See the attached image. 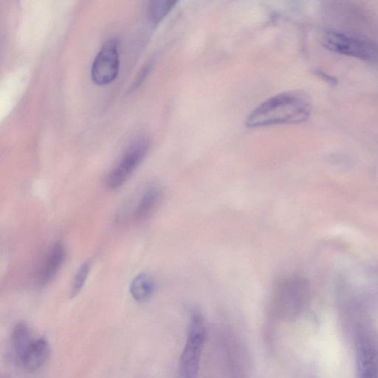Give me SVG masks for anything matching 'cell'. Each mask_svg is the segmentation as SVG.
Listing matches in <instances>:
<instances>
[{
	"instance_id": "obj_9",
	"label": "cell",
	"mask_w": 378,
	"mask_h": 378,
	"mask_svg": "<svg viewBox=\"0 0 378 378\" xmlns=\"http://www.w3.org/2000/svg\"><path fill=\"white\" fill-rule=\"evenodd\" d=\"M51 349L48 341L44 338L33 341L22 358L20 364L28 371H36L46 363Z\"/></svg>"
},
{
	"instance_id": "obj_13",
	"label": "cell",
	"mask_w": 378,
	"mask_h": 378,
	"mask_svg": "<svg viewBox=\"0 0 378 378\" xmlns=\"http://www.w3.org/2000/svg\"><path fill=\"white\" fill-rule=\"evenodd\" d=\"M175 4L176 2L170 0L152 1L148 7V18L153 24L157 25L166 18Z\"/></svg>"
},
{
	"instance_id": "obj_15",
	"label": "cell",
	"mask_w": 378,
	"mask_h": 378,
	"mask_svg": "<svg viewBox=\"0 0 378 378\" xmlns=\"http://www.w3.org/2000/svg\"><path fill=\"white\" fill-rule=\"evenodd\" d=\"M150 70V64H148V65L145 66L143 69L141 71L140 74L138 76L137 79L134 82L133 88H133V90H136V88H138L143 83L144 79L146 78L148 73H149Z\"/></svg>"
},
{
	"instance_id": "obj_6",
	"label": "cell",
	"mask_w": 378,
	"mask_h": 378,
	"mask_svg": "<svg viewBox=\"0 0 378 378\" xmlns=\"http://www.w3.org/2000/svg\"><path fill=\"white\" fill-rule=\"evenodd\" d=\"M308 290V283L302 277L293 276L285 279L276 291V303L278 311L285 316L297 313L305 302Z\"/></svg>"
},
{
	"instance_id": "obj_5",
	"label": "cell",
	"mask_w": 378,
	"mask_h": 378,
	"mask_svg": "<svg viewBox=\"0 0 378 378\" xmlns=\"http://www.w3.org/2000/svg\"><path fill=\"white\" fill-rule=\"evenodd\" d=\"M149 143L143 138H138L131 143L118 165L108 175L106 179L107 188L112 190L120 188L140 165L147 153Z\"/></svg>"
},
{
	"instance_id": "obj_1",
	"label": "cell",
	"mask_w": 378,
	"mask_h": 378,
	"mask_svg": "<svg viewBox=\"0 0 378 378\" xmlns=\"http://www.w3.org/2000/svg\"><path fill=\"white\" fill-rule=\"evenodd\" d=\"M309 98L300 91H288L276 95L262 102L249 114L246 125L261 128L276 125L297 124L310 117Z\"/></svg>"
},
{
	"instance_id": "obj_8",
	"label": "cell",
	"mask_w": 378,
	"mask_h": 378,
	"mask_svg": "<svg viewBox=\"0 0 378 378\" xmlns=\"http://www.w3.org/2000/svg\"><path fill=\"white\" fill-rule=\"evenodd\" d=\"M66 257V251L61 242L54 244L43 259L37 272V282L40 285L51 283L61 268Z\"/></svg>"
},
{
	"instance_id": "obj_2",
	"label": "cell",
	"mask_w": 378,
	"mask_h": 378,
	"mask_svg": "<svg viewBox=\"0 0 378 378\" xmlns=\"http://www.w3.org/2000/svg\"><path fill=\"white\" fill-rule=\"evenodd\" d=\"M322 45L329 52L362 60L378 62V45L367 39L340 30H327Z\"/></svg>"
},
{
	"instance_id": "obj_3",
	"label": "cell",
	"mask_w": 378,
	"mask_h": 378,
	"mask_svg": "<svg viewBox=\"0 0 378 378\" xmlns=\"http://www.w3.org/2000/svg\"><path fill=\"white\" fill-rule=\"evenodd\" d=\"M206 337L203 318L199 314H194L191 319L185 348L179 359L178 378H196Z\"/></svg>"
},
{
	"instance_id": "obj_10",
	"label": "cell",
	"mask_w": 378,
	"mask_h": 378,
	"mask_svg": "<svg viewBox=\"0 0 378 378\" xmlns=\"http://www.w3.org/2000/svg\"><path fill=\"white\" fill-rule=\"evenodd\" d=\"M161 197V191L157 187H150L146 189L134 212L136 221H143L149 217L155 210Z\"/></svg>"
},
{
	"instance_id": "obj_12",
	"label": "cell",
	"mask_w": 378,
	"mask_h": 378,
	"mask_svg": "<svg viewBox=\"0 0 378 378\" xmlns=\"http://www.w3.org/2000/svg\"><path fill=\"white\" fill-rule=\"evenodd\" d=\"M155 284L149 275L141 273L135 277L130 285V293L138 302L149 300L154 293Z\"/></svg>"
},
{
	"instance_id": "obj_4",
	"label": "cell",
	"mask_w": 378,
	"mask_h": 378,
	"mask_svg": "<svg viewBox=\"0 0 378 378\" xmlns=\"http://www.w3.org/2000/svg\"><path fill=\"white\" fill-rule=\"evenodd\" d=\"M119 41L107 40L93 63L91 76L94 83L100 86L112 83L119 73Z\"/></svg>"
},
{
	"instance_id": "obj_11",
	"label": "cell",
	"mask_w": 378,
	"mask_h": 378,
	"mask_svg": "<svg viewBox=\"0 0 378 378\" xmlns=\"http://www.w3.org/2000/svg\"><path fill=\"white\" fill-rule=\"evenodd\" d=\"M34 340L31 338L29 327L25 324L20 323L13 329L11 336V348L15 359L19 363Z\"/></svg>"
},
{
	"instance_id": "obj_7",
	"label": "cell",
	"mask_w": 378,
	"mask_h": 378,
	"mask_svg": "<svg viewBox=\"0 0 378 378\" xmlns=\"http://www.w3.org/2000/svg\"><path fill=\"white\" fill-rule=\"evenodd\" d=\"M358 378H378V352L367 336H360L356 343Z\"/></svg>"
},
{
	"instance_id": "obj_14",
	"label": "cell",
	"mask_w": 378,
	"mask_h": 378,
	"mask_svg": "<svg viewBox=\"0 0 378 378\" xmlns=\"http://www.w3.org/2000/svg\"><path fill=\"white\" fill-rule=\"evenodd\" d=\"M92 262L88 260L82 264L74 278L73 288L71 292V297L73 298L79 293L82 288H83L87 278L88 277Z\"/></svg>"
}]
</instances>
